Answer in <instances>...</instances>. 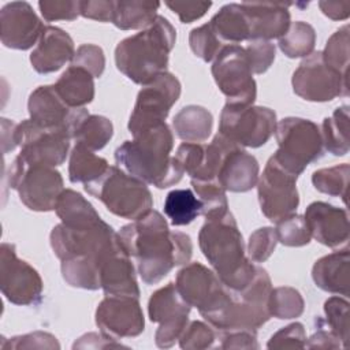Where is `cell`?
Returning a JSON list of instances; mask_svg holds the SVG:
<instances>
[{
    "label": "cell",
    "mask_w": 350,
    "mask_h": 350,
    "mask_svg": "<svg viewBox=\"0 0 350 350\" xmlns=\"http://www.w3.org/2000/svg\"><path fill=\"white\" fill-rule=\"evenodd\" d=\"M123 250L137 260V269L146 284H156L174 267L190 261L193 243L187 234L171 231L163 215L150 209L118 232Z\"/></svg>",
    "instance_id": "1"
},
{
    "label": "cell",
    "mask_w": 350,
    "mask_h": 350,
    "mask_svg": "<svg viewBox=\"0 0 350 350\" xmlns=\"http://www.w3.org/2000/svg\"><path fill=\"white\" fill-rule=\"evenodd\" d=\"M172 148L174 134L164 122L118 146L115 161L127 174L146 185L165 189L176 185L185 174L175 157L171 156Z\"/></svg>",
    "instance_id": "2"
},
{
    "label": "cell",
    "mask_w": 350,
    "mask_h": 350,
    "mask_svg": "<svg viewBox=\"0 0 350 350\" xmlns=\"http://www.w3.org/2000/svg\"><path fill=\"white\" fill-rule=\"evenodd\" d=\"M198 245L215 273L230 290L238 291L253 279L256 265L246 257L242 234L230 211L205 220L198 234Z\"/></svg>",
    "instance_id": "3"
},
{
    "label": "cell",
    "mask_w": 350,
    "mask_h": 350,
    "mask_svg": "<svg viewBox=\"0 0 350 350\" xmlns=\"http://www.w3.org/2000/svg\"><path fill=\"white\" fill-rule=\"evenodd\" d=\"M175 40V27L167 18L157 15L150 26L116 45V68L134 83L144 86L167 70Z\"/></svg>",
    "instance_id": "4"
},
{
    "label": "cell",
    "mask_w": 350,
    "mask_h": 350,
    "mask_svg": "<svg viewBox=\"0 0 350 350\" xmlns=\"http://www.w3.org/2000/svg\"><path fill=\"white\" fill-rule=\"evenodd\" d=\"M83 189L100 200L111 213L123 219L137 220L153 206L146 183L116 165H109L104 175L83 185Z\"/></svg>",
    "instance_id": "5"
},
{
    "label": "cell",
    "mask_w": 350,
    "mask_h": 350,
    "mask_svg": "<svg viewBox=\"0 0 350 350\" xmlns=\"http://www.w3.org/2000/svg\"><path fill=\"white\" fill-rule=\"evenodd\" d=\"M272 290V283L268 272L256 267L253 279L241 290H231L230 304L208 324L216 332L232 329L257 331L269 319L268 298Z\"/></svg>",
    "instance_id": "6"
},
{
    "label": "cell",
    "mask_w": 350,
    "mask_h": 350,
    "mask_svg": "<svg viewBox=\"0 0 350 350\" xmlns=\"http://www.w3.org/2000/svg\"><path fill=\"white\" fill-rule=\"evenodd\" d=\"M278 149L271 156L287 172L299 176L324 154L320 127L304 118H284L275 129Z\"/></svg>",
    "instance_id": "7"
},
{
    "label": "cell",
    "mask_w": 350,
    "mask_h": 350,
    "mask_svg": "<svg viewBox=\"0 0 350 350\" xmlns=\"http://www.w3.org/2000/svg\"><path fill=\"white\" fill-rule=\"evenodd\" d=\"M51 246L62 261L72 257H93L100 261L120 245L118 232L103 219L88 226L59 223L49 235Z\"/></svg>",
    "instance_id": "8"
},
{
    "label": "cell",
    "mask_w": 350,
    "mask_h": 350,
    "mask_svg": "<svg viewBox=\"0 0 350 350\" xmlns=\"http://www.w3.org/2000/svg\"><path fill=\"white\" fill-rule=\"evenodd\" d=\"M8 183L18 191L22 204L36 212L53 211L64 190L59 171L41 165L29 167L18 156L11 163Z\"/></svg>",
    "instance_id": "9"
},
{
    "label": "cell",
    "mask_w": 350,
    "mask_h": 350,
    "mask_svg": "<svg viewBox=\"0 0 350 350\" xmlns=\"http://www.w3.org/2000/svg\"><path fill=\"white\" fill-rule=\"evenodd\" d=\"M175 286L190 306L209 323L231 301V290L226 287L215 271L201 262L186 264L175 279Z\"/></svg>",
    "instance_id": "10"
},
{
    "label": "cell",
    "mask_w": 350,
    "mask_h": 350,
    "mask_svg": "<svg viewBox=\"0 0 350 350\" xmlns=\"http://www.w3.org/2000/svg\"><path fill=\"white\" fill-rule=\"evenodd\" d=\"M276 129V113L260 105L223 107L219 122V134L238 146L260 148L268 142Z\"/></svg>",
    "instance_id": "11"
},
{
    "label": "cell",
    "mask_w": 350,
    "mask_h": 350,
    "mask_svg": "<svg viewBox=\"0 0 350 350\" xmlns=\"http://www.w3.org/2000/svg\"><path fill=\"white\" fill-rule=\"evenodd\" d=\"M70 141L67 131L42 127L31 119L15 126V144L21 148L18 157L29 167L62 165L68 154Z\"/></svg>",
    "instance_id": "12"
},
{
    "label": "cell",
    "mask_w": 350,
    "mask_h": 350,
    "mask_svg": "<svg viewBox=\"0 0 350 350\" xmlns=\"http://www.w3.org/2000/svg\"><path fill=\"white\" fill-rule=\"evenodd\" d=\"M212 75L227 104L252 105L256 101L257 85L241 45L227 44L220 49L212 63Z\"/></svg>",
    "instance_id": "13"
},
{
    "label": "cell",
    "mask_w": 350,
    "mask_h": 350,
    "mask_svg": "<svg viewBox=\"0 0 350 350\" xmlns=\"http://www.w3.org/2000/svg\"><path fill=\"white\" fill-rule=\"evenodd\" d=\"M180 96L179 79L168 71L159 74L138 92L130 115L129 131L134 135L164 123L172 105Z\"/></svg>",
    "instance_id": "14"
},
{
    "label": "cell",
    "mask_w": 350,
    "mask_h": 350,
    "mask_svg": "<svg viewBox=\"0 0 350 350\" xmlns=\"http://www.w3.org/2000/svg\"><path fill=\"white\" fill-rule=\"evenodd\" d=\"M291 85L297 96L313 103H325L349 94L347 77L331 68L324 62L321 51L312 52L299 63Z\"/></svg>",
    "instance_id": "15"
},
{
    "label": "cell",
    "mask_w": 350,
    "mask_h": 350,
    "mask_svg": "<svg viewBox=\"0 0 350 350\" xmlns=\"http://www.w3.org/2000/svg\"><path fill=\"white\" fill-rule=\"evenodd\" d=\"M295 175L283 170L272 157L257 180V194L262 215L276 223L293 215L299 205Z\"/></svg>",
    "instance_id": "16"
},
{
    "label": "cell",
    "mask_w": 350,
    "mask_h": 350,
    "mask_svg": "<svg viewBox=\"0 0 350 350\" xmlns=\"http://www.w3.org/2000/svg\"><path fill=\"white\" fill-rule=\"evenodd\" d=\"M0 288L11 304L21 306L38 304L44 288L40 273L16 256L12 243L5 242L0 246Z\"/></svg>",
    "instance_id": "17"
},
{
    "label": "cell",
    "mask_w": 350,
    "mask_h": 350,
    "mask_svg": "<svg viewBox=\"0 0 350 350\" xmlns=\"http://www.w3.org/2000/svg\"><path fill=\"white\" fill-rule=\"evenodd\" d=\"M190 309L175 283H167L150 295L148 314L150 321L160 324L154 334L157 347L168 349L175 345L189 323Z\"/></svg>",
    "instance_id": "18"
},
{
    "label": "cell",
    "mask_w": 350,
    "mask_h": 350,
    "mask_svg": "<svg viewBox=\"0 0 350 350\" xmlns=\"http://www.w3.org/2000/svg\"><path fill=\"white\" fill-rule=\"evenodd\" d=\"M96 324L100 332L111 339L138 336L145 328V319L138 298L107 295L97 305Z\"/></svg>",
    "instance_id": "19"
},
{
    "label": "cell",
    "mask_w": 350,
    "mask_h": 350,
    "mask_svg": "<svg viewBox=\"0 0 350 350\" xmlns=\"http://www.w3.org/2000/svg\"><path fill=\"white\" fill-rule=\"evenodd\" d=\"M30 119L46 129L64 130L72 135L79 123L89 115L85 108H70L57 94L55 85L34 89L27 100Z\"/></svg>",
    "instance_id": "20"
},
{
    "label": "cell",
    "mask_w": 350,
    "mask_h": 350,
    "mask_svg": "<svg viewBox=\"0 0 350 350\" xmlns=\"http://www.w3.org/2000/svg\"><path fill=\"white\" fill-rule=\"evenodd\" d=\"M44 27L27 1L7 3L0 11V40L7 48L30 49L38 42Z\"/></svg>",
    "instance_id": "21"
},
{
    "label": "cell",
    "mask_w": 350,
    "mask_h": 350,
    "mask_svg": "<svg viewBox=\"0 0 350 350\" xmlns=\"http://www.w3.org/2000/svg\"><path fill=\"white\" fill-rule=\"evenodd\" d=\"M310 237L324 246L336 249L349 241V216L346 209L323 201L308 205L304 215Z\"/></svg>",
    "instance_id": "22"
},
{
    "label": "cell",
    "mask_w": 350,
    "mask_h": 350,
    "mask_svg": "<svg viewBox=\"0 0 350 350\" xmlns=\"http://www.w3.org/2000/svg\"><path fill=\"white\" fill-rule=\"evenodd\" d=\"M291 4L293 3L268 1L241 3V7L249 22L250 40L269 41L272 38H280L291 23L288 12V5Z\"/></svg>",
    "instance_id": "23"
},
{
    "label": "cell",
    "mask_w": 350,
    "mask_h": 350,
    "mask_svg": "<svg viewBox=\"0 0 350 350\" xmlns=\"http://www.w3.org/2000/svg\"><path fill=\"white\" fill-rule=\"evenodd\" d=\"M74 53V41L68 33L56 26H45L30 55V63L38 74H49L72 60Z\"/></svg>",
    "instance_id": "24"
},
{
    "label": "cell",
    "mask_w": 350,
    "mask_h": 350,
    "mask_svg": "<svg viewBox=\"0 0 350 350\" xmlns=\"http://www.w3.org/2000/svg\"><path fill=\"white\" fill-rule=\"evenodd\" d=\"M258 172L257 159L235 144L226 153L220 164L217 182L226 191L246 193L257 185Z\"/></svg>",
    "instance_id": "25"
},
{
    "label": "cell",
    "mask_w": 350,
    "mask_h": 350,
    "mask_svg": "<svg viewBox=\"0 0 350 350\" xmlns=\"http://www.w3.org/2000/svg\"><path fill=\"white\" fill-rule=\"evenodd\" d=\"M100 284L107 295L139 297L134 265L120 245L103 258L100 265Z\"/></svg>",
    "instance_id": "26"
},
{
    "label": "cell",
    "mask_w": 350,
    "mask_h": 350,
    "mask_svg": "<svg viewBox=\"0 0 350 350\" xmlns=\"http://www.w3.org/2000/svg\"><path fill=\"white\" fill-rule=\"evenodd\" d=\"M350 254L347 249L329 253L319 258L312 268L314 284L332 294L349 297L350 294Z\"/></svg>",
    "instance_id": "27"
},
{
    "label": "cell",
    "mask_w": 350,
    "mask_h": 350,
    "mask_svg": "<svg viewBox=\"0 0 350 350\" xmlns=\"http://www.w3.org/2000/svg\"><path fill=\"white\" fill-rule=\"evenodd\" d=\"M55 89L70 108H83L94 98V77L85 68L70 66L55 83Z\"/></svg>",
    "instance_id": "28"
},
{
    "label": "cell",
    "mask_w": 350,
    "mask_h": 350,
    "mask_svg": "<svg viewBox=\"0 0 350 350\" xmlns=\"http://www.w3.org/2000/svg\"><path fill=\"white\" fill-rule=\"evenodd\" d=\"M172 127L178 138L185 142L201 144L212 133V113L201 105H187L179 109L174 119Z\"/></svg>",
    "instance_id": "29"
},
{
    "label": "cell",
    "mask_w": 350,
    "mask_h": 350,
    "mask_svg": "<svg viewBox=\"0 0 350 350\" xmlns=\"http://www.w3.org/2000/svg\"><path fill=\"white\" fill-rule=\"evenodd\" d=\"M209 25L224 45L250 40L249 22L241 4H226L212 16Z\"/></svg>",
    "instance_id": "30"
},
{
    "label": "cell",
    "mask_w": 350,
    "mask_h": 350,
    "mask_svg": "<svg viewBox=\"0 0 350 350\" xmlns=\"http://www.w3.org/2000/svg\"><path fill=\"white\" fill-rule=\"evenodd\" d=\"M160 3L144 0L113 1L112 23L120 30L146 29L157 18Z\"/></svg>",
    "instance_id": "31"
},
{
    "label": "cell",
    "mask_w": 350,
    "mask_h": 350,
    "mask_svg": "<svg viewBox=\"0 0 350 350\" xmlns=\"http://www.w3.org/2000/svg\"><path fill=\"white\" fill-rule=\"evenodd\" d=\"M55 211L60 221L67 226H88L101 219L94 206L82 194L71 189L63 190Z\"/></svg>",
    "instance_id": "32"
},
{
    "label": "cell",
    "mask_w": 350,
    "mask_h": 350,
    "mask_svg": "<svg viewBox=\"0 0 350 350\" xmlns=\"http://www.w3.org/2000/svg\"><path fill=\"white\" fill-rule=\"evenodd\" d=\"M109 164L93 150L75 144L70 153L68 179L72 183H89L98 179L108 170Z\"/></svg>",
    "instance_id": "33"
},
{
    "label": "cell",
    "mask_w": 350,
    "mask_h": 350,
    "mask_svg": "<svg viewBox=\"0 0 350 350\" xmlns=\"http://www.w3.org/2000/svg\"><path fill=\"white\" fill-rule=\"evenodd\" d=\"M349 107L336 108L329 118L323 120L320 133L323 146L334 156H345L349 153Z\"/></svg>",
    "instance_id": "34"
},
{
    "label": "cell",
    "mask_w": 350,
    "mask_h": 350,
    "mask_svg": "<svg viewBox=\"0 0 350 350\" xmlns=\"http://www.w3.org/2000/svg\"><path fill=\"white\" fill-rule=\"evenodd\" d=\"M101 261L93 257H72L62 260V276L72 287L83 290H98Z\"/></svg>",
    "instance_id": "35"
},
{
    "label": "cell",
    "mask_w": 350,
    "mask_h": 350,
    "mask_svg": "<svg viewBox=\"0 0 350 350\" xmlns=\"http://www.w3.org/2000/svg\"><path fill=\"white\" fill-rule=\"evenodd\" d=\"M201 202L190 189L171 190L164 200V213L174 226H187L201 215Z\"/></svg>",
    "instance_id": "36"
},
{
    "label": "cell",
    "mask_w": 350,
    "mask_h": 350,
    "mask_svg": "<svg viewBox=\"0 0 350 350\" xmlns=\"http://www.w3.org/2000/svg\"><path fill=\"white\" fill-rule=\"evenodd\" d=\"M113 135L112 122L101 115H88L77 127L72 139L90 150L103 149Z\"/></svg>",
    "instance_id": "37"
},
{
    "label": "cell",
    "mask_w": 350,
    "mask_h": 350,
    "mask_svg": "<svg viewBox=\"0 0 350 350\" xmlns=\"http://www.w3.org/2000/svg\"><path fill=\"white\" fill-rule=\"evenodd\" d=\"M316 44V31L312 25L297 21L291 22L287 31L279 38L280 51L290 59L309 56Z\"/></svg>",
    "instance_id": "38"
},
{
    "label": "cell",
    "mask_w": 350,
    "mask_h": 350,
    "mask_svg": "<svg viewBox=\"0 0 350 350\" xmlns=\"http://www.w3.org/2000/svg\"><path fill=\"white\" fill-rule=\"evenodd\" d=\"M191 186L201 202V215L205 217V220L220 217L228 212L226 190L216 179H191Z\"/></svg>",
    "instance_id": "39"
},
{
    "label": "cell",
    "mask_w": 350,
    "mask_h": 350,
    "mask_svg": "<svg viewBox=\"0 0 350 350\" xmlns=\"http://www.w3.org/2000/svg\"><path fill=\"white\" fill-rule=\"evenodd\" d=\"M349 174L350 167L347 163L336 164L328 168H320L313 172L312 183L317 191L332 197H340L346 204Z\"/></svg>",
    "instance_id": "40"
},
{
    "label": "cell",
    "mask_w": 350,
    "mask_h": 350,
    "mask_svg": "<svg viewBox=\"0 0 350 350\" xmlns=\"http://www.w3.org/2000/svg\"><path fill=\"white\" fill-rule=\"evenodd\" d=\"M268 309L271 316L280 320H290L299 317L304 313L305 302L298 290L294 287L280 286L271 290Z\"/></svg>",
    "instance_id": "41"
},
{
    "label": "cell",
    "mask_w": 350,
    "mask_h": 350,
    "mask_svg": "<svg viewBox=\"0 0 350 350\" xmlns=\"http://www.w3.org/2000/svg\"><path fill=\"white\" fill-rule=\"evenodd\" d=\"M349 26L345 25L339 27L327 41L323 53L324 62L342 74L347 77L349 71Z\"/></svg>",
    "instance_id": "42"
},
{
    "label": "cell",
    "mask_w": 350,
    "mask_h": 350,
    "mask_svg": "<svg viewBox=\"0 0 350 350\" xmlns=\"http://www.w3.org/2000/svg\"><path fill=\"white\" fill-rule=\"evenodd\" d=\"M325 324L339 338L343 347L349 343V302L342 297H329L324 302Z\"/></svg>",
    "instance_id": "43"
},
{
    "label": "cell",
    "mask_w": 350,
    "mask_h": 350,
    "mask_svg": "<svg viewBox=\"0 0 350 350\" xmlns=\"http://www.w3.org/2000/svg\"><path fill=\"white\" fill-rule=\"evenodd\" d=\"M275 231L278 235V242L290 247L305 246L310 242L312 238L304 216L297 213L276 221Z\"/></svg>",
    "instance_id": "44"
},
{
    "label": "cell",
    "mask_w": 350,
    "mask_h": 350,
    "mask_svg": "<svg viewBox=\"0 0 350 350\" xmlns=\"http://www.w3.org/2000/svg\"><path fill=\"white\" fill-rule=\"evenodd\" d=\"M189 44L193 53L206 63L213 62L220 49L224 46L209 23L193 29L189 34Z\"/></svg>",
    "instance_id": "45"
},
{
    "label": "cell",
    "mask_w": 350,
    "mask_h": 350,
    "mask_svg": "<svg viewBox=\"0 0 350 350\" xmlns=\"http://www.w3.org/2000/svg\"><path fill=\"white\" fill-rule=\"evenodd\" d=\"M179 346L185 350H202L213 347L217 340L215 328L204 321H190L179 336Z\"/></svg>",
    "instance_id": "46"
},
{
    "label": "cell",
    "mask_w": 350,
    "mask_h": 350,
    "mask_svg": "<svg viewBox=\"0 0 350 350\" xmlns=\"http://www.w3.org/2000/svg\"><path fill=\"white\" fill-rule=\"evenodd\" d=\"M278 243V235L272 227L257 228L249 237L247 253L249 258L253 262H264L273 253Z\"/></svg>",
    "instance_id": "47"
},
{
    "label": "cell",
    "mask_w": 350,
    "mask_h": 350,
    "mask_svg": "<svg viewBox=\"0 0 350 350\" xmlns=\"http://www.w3.org/2000/svg\"><path fill=\"white\" fill-rule=\"evenodd\" d=\"M71 66L85 68L94 78H100L105 68L104 51L94 44H82L75 51Z\"/></svg>",
    "instance_id": "48"
},
{
    "label": "cell",
    "mask_w": 350,
    "mask_h": 350,
    "mask_svg": "<svg viewBox=\"0 0 350 350\" xmlns=\"http://www.w3.org/2000/svg\"><path fill=\"white\" fill-rule=\"evenodd\" d=\"M38 8L46 22L74 21L81 15V1L75 0H41Z\"/></svg>",
    "instance_id": "49"
},
{
    "label": "cell",
    "mask_w": 350,
    "mask_h": 350,
    "mask_svg": "<svg viewBox=\"0 0 350 350\" xmlns=\"http://www.w3.org/2000/svg\"><path fill=\"white\" fill-rule=\"evenodd\" d=\"M253 74H264L275 60V45L265 40H250L245 48Z\"/></svg>",
    "instance_id": "50"
},
{
    "label": "cell",
    "mask_w": 350,
    "mask_h": 350,
    "mask_svg": "<svg viewBox=\"0 0 350 350\" xmlns=\"http://www.w3.org/2000/svg\"><path fill=\"white\" fill-rule=\"evenodd\" d=\"M306 343L305 328L301 323H291L275 332L267 343L268 349H304Z\"/></svg>",
    "instance_id": "51"
},
{
    "label": "cell",
    "mask_w": 350,
    "mask_h": 350,
    "mask_svg": "<svg viewBox=\"0 0 350 350\" xmlns=\"http://www.w3.org/2000/svg\"><path fill=\"white\" fill-rule=\"evenodd\" d=\"M1 349H60V345L52 334L34 331L7 339L1 343Z\"/></svg>",
    "instance_id": "52"
},
{
    "label": "cell",
    "mask_w": 350,
    "mask_h": 350,
    "mask_svg": "<svg viewBox=\"0 0 350 350\" xmlns=\"http://www.w3.org/2000/svg\"><path fill=\"white\" fill-rule=\"evenodd\" d=\"M216 334L217 339H220V349H258L257 331L232 329Z\"/></svg>",
    "instance_id": "53"
},
{
    "label": "cell",
    "mask_w": 350,
    "mask_h": 350,
    "mask_svg": "<svg viewBox=\"0 0 350 350\" xmlns=\"http://www.w3.org/2000/svg\"><path fill=\"white\" fill-rule=\"evenodd\" d=\"M165 5L178 15L182 23H191L206 14L212 1H167Z\"/></svg>",
    "instance_id": "54"
},
{
    "label": "cell",
    "mask_w": 350,
    "mask_h": 350,
    "mask_svg": "<svg viewBox=\"0 0 350 350\" xmlns=\"http://www.w3.org/2000/svg\"><path fill=\"white\" fill-rule=\"evenodd\" d=\"M81 15L98 22H112L113 1L112 0H88L81 1Z\"/></svg>",
    "instance_id": "55"
},
{
    "label": "cell",
    "mask_w": 350,
    "mask_h": 350,
    "mask_svg": "<svg viewBox=\"0 0 350 350\" xmlns=\"http://www.w3.org/2000/svg\"><path fill=\"white\" fill-rule=\"evenodd\" d=\"M317 331L306 340L305 347L308 349H339L343 347L339 338L331 331L325 329L324 323L317 319Z\"/></svg>",
    "instance_id": "56"
},
{
    "label": "cell",
    "mask_w": 350,
    "mask_h": 350,
    "mask_svg": "<svg viewBox=\"0 0 350 350\" xmlns=\"http://www.w3.org/2000/svg\"><path fill=\"white\" fill-rule=\"evenodd\" d=\"M122 345L116 339H111L105 335L89 332L82 335L78 340L74 342L72 349H108V347H120Z\"/></svg>",
    "instance_id": "57"
},
{
    "label": "cell",
    "mask_w": 350,
    "mask_h": 350,
    "mask_svg": "<svg viewBox=\"0 0 350 350\" xmlns=\"http://www.w3.org/2000/svg\"><path fill=\"white\" fill-rule=\"evenodd\" d=\"M321 12L332 21H343L350 15V3L349 1H319Z\"/></svg>",
    "instance_id": "58"
},
{
    "label": "cell",
    "mask_w": 350,
    "mask_h": 350,
    "mask_svg": "<svg viewBox=\"0 0 350 350\" xmlns=\"http://www.w3.org/2000/svg\"><path fill=\"white\" fill-rule=\"evenodd\" d=\"M3 152L7 153L8 150H12L16 148L15 144V126L16 123L10 122L8 119H3Z\"/></svg>",
    "instance_id": "59"
}]
</instances>
